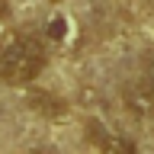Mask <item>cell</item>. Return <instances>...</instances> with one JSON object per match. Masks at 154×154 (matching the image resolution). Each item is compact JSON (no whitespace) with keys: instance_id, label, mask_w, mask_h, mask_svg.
<instances>
[{"instance_id":"1","label":"cell","mask_w":154,"mask_h":154,"mask_svg":"<svg viewBox=\"0 0 154 154\" xmlns=\"http://www.w3.org/2000/svg\"><path fill=\"white\" fill-rule=\"evenodd\" d=\"M45 64V48L38 45V38L13 32L0 45V80L3 84H26L42 71Z\"/></svg>"},{"instance_id":"2","label":"cell","mask_w":154,"mask_h":154,"mask_svg":"<svg viewBox=\"0 0 154 154\" xmlns=\"http://www.w3.org/2000/svg\"><path fill=\"white\" fill-rule=\"evenodd\" d=\"M90 141L100 148V154H138L132 138H125L119 132H109L103 125H90Z\"/></svg>"},{"instance_id":"3","label":"cell","mask_w":154,"mask_h":154,"mask_svg":"<svg viewBox=\"0 0 154 154\" xmlns=\"http://www.w3.org/2000/svg\"><path fill=\"white\" fill-rule=\"evenodd\" d=\"M125 103H128V109L138 116H148L154 109V90L151 87H132L128 93H125Z\"/></svg>"},{"instance_id":"4","label":"cell","mask_w":154,"mask_h":154,"mask_svg":"<svg viewBox=\"0 0 154 154\" xmlns=\"http://www.w3.org/2000/svg\"><path fill=\"white\" fill-rule=\"evenodd\" d=\"M67 23H64V19H61V16H58V19H51V26H48V35H51V38H58V42H61V38H64V32H67Z\"/></svg>"},{"instance_id":"5","label":"cell","mask_w":154,"mask_h":154,"mask_svg":"<svg viewBox=\"0 0 154 154\" xmlns=\"http://www.w3.org/2000/svg\"><path fill=\"white\" fill-rule=\"evenodd\" d=\"M144 84H148V87L154 90V58L148 61V71H144Z\"/></svg>"}]
</instances>
